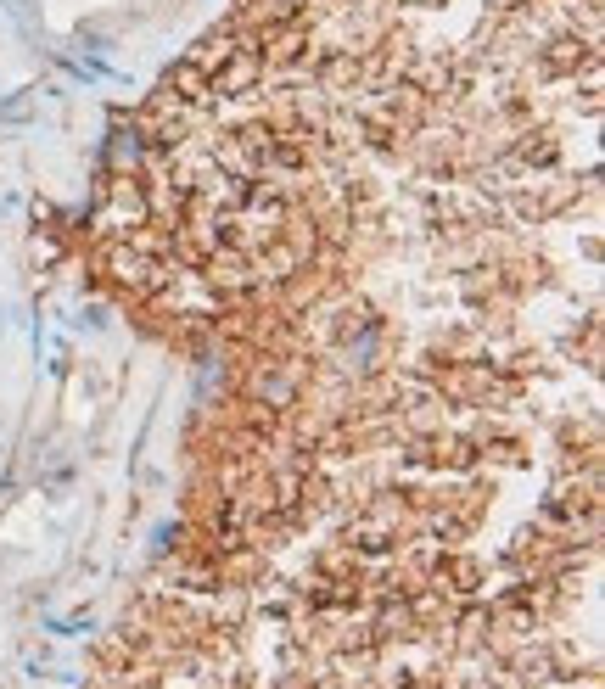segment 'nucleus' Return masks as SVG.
<instances>
[{"label":"nucleus","instance_id":"1","mask_svg":"<svg viewBox=\"0 0 605 689\" xmlns=\"http://www.w3.org/2000/svg\"><path fill=\"white\" fill-rule=\"evenodd\" d=\"M40 633H51V639H85V633H96V622L90 617H40Z\"/></svg>","mask_w":605,"mask_h":689},{"label":"nucleus","instance_id":"2","mask_svg":"<svg viewBox=\"0 0 605 689\" xmlns=\"http://www.w3.org/2000/svg\"><path fill=\"white\" fill-rule=\"evenodd\" d=\"M180 538H185V527H180V521H163V527L152 533V561H163L169 549H180Z\"/></svg>","mask_w":605,"mask_h":689}]
</instances>
